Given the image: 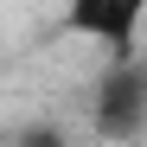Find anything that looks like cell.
<instances>
[{
    "instance_id": "6da1fadb",
    "label": "cell",
    "mask_w": 147,
    "mask_h": 147,
    "mask_svg": "<svg viewBox=\"0 0 147 147\" xmlns=\"http://www.w3.org/2000/svg\"><path fill=\"white\" fill-rule=\"evenodd\" d=\"M96 134L134 147L147 134V70L141 58H109L96 70Z\"/></svg>"
},
{
    "instance_id": "7a4b0ae2",
    "label": "cell",
    "mask_w": 147,
    "mask_h": 147,
    "mask_svg": "<svg viewBox=\"0 0 147 147\" xmlns=\"http://www.w3.org/2000/svg\"><path fill=\"white\" fill-rule=\"evenodd\" d=\"M141 13H147V0H64V26L77 32V38L109 45L115 58H134Z\"/></svg>"
},
{
    "instance_id": "3957f363",
    "label": "cell",
    "mask_w": 147,
    "mask_h": 147,
    "mask_svg": "<svg viewBox=\"0 0 147 147\" xmlns=\"http://www.w3.org/2000/svg\"><path fill=\"white\" fill-rule=\"evenodd\" d=\"M13 147H70V134L58 128V121H32V128H19Z\"/></svg>"
}]
</instances>
